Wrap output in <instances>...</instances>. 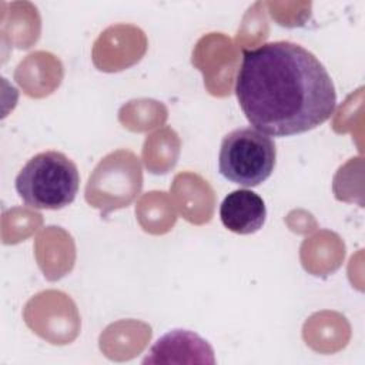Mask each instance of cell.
Wrapping results in <instances>:
<instances>
[{"mask_svg": "<svg viewBox=\"0 0 365 365\" xmlns=\"http://www.w3.org/2000/svg\"><path fill=\"white\" fill-rule=\"evenodd\" d=\"M143 364H215L211 345L188 329H173L150 348Z\"/></svg>", "mask_w": 365, "mask_h": 365, "instance_id": "cell-4", "label": "cell"}, {"mask_svg": "<svg viewBox=\"0 0 365 365\" xmlns=\"http://www.w3.org/2000/svg\"><path fill=\"white\" fill-rule=\"evenodd\" d=\"M77 165L60 151H44L31 157L16 177L14 187L23 202L37 210H61L78 191Z\"/></svg>", "mask_w": 365, "mask_h": 365, "instance_id": "cell-2", "label": "cell"}, {"mask_svg": "<svg viewBox=\"0 0 365 365\" xmlns=\"http://www.w3.org/2000/svg\"><path fill=\"white\" fill-rule=\"evenodd\" d=\"M234 91L251 127L274 137L317 128L336 108L335 86L324 64L287 40L244 50Z\"/></svg>", "mask_w": 365, "mask_h": 365, "instance_id": "cell-1", "label": "cell"}, {"mask_svg": "<svg viewBox=\"0 0 365 365\" xmlns=\"http://www.w3.org/2000/svg\"><path fill=\"white\" fill-rule=\"evenodd\" d=\"M277 163L274 140L254 127H241L224 135L218 170L224 178L242 187H257L269 178Z\"/></svg>", "mask_w": 365, "mask_h": 365, "instance_id": "cell-3", "label": "cell"}, {"mask_svg": "<svg viewBox=\"0 0 365 365\" xmlns=\"http://www.w3.org/2000/svg\"><path fill=\"white\" fill-rule=\"evenodd\" d=\"M220 218L231 232L248 235L262 228L267 218V207L257 192L247 188L234 190L222 200Z\"/></svg>", "mask_w": 365, "mask_h": 365, "instance_id": "cell-5", "label": "cell"}]
</instances>
